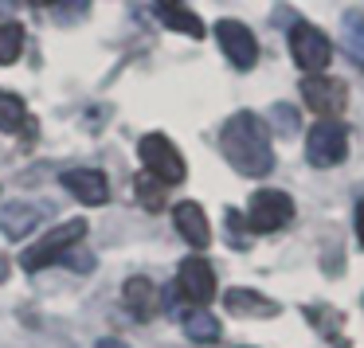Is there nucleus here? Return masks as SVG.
<instances>
[{
  "mask_svg": "<svg viewBox=\"0 0 364 348\" xmlns=\"http://www.w3.org/2000/svg\"><path fill=\"white\" fill-rule=\"evenodd\" d=\"M122 293H126V309L137 317V321H149L153 313H157V286L149 282V278H129L126 286H122Z\"/></svg>",
  "mask_w": 364,
  "mask_h": 348,
  "instance_id": "4468645a",
  "label": "nucleus"
},
{
  "mask_svg": "<svg viewBox=\"0 0 364 348\" xmlns=\"http://www.w3.org/2000/svg\"><path fill=\"white\" fill-rule=\"evenodd\" d=\"M95 348H129V344H122V340H98Z\"/></svg>",
  "mask_w": 364,
  "mask_h": 348,
  "instance_id": "b1692460",
  "label": "nucleus"
},
{
  "mask_svg": "<svg viewBox=\"0 0 364 348\" xmlns=\"http://www.w3.org/2000/svg\"><path fill=\"white\" fill-rule=\"evenodd\" d=\"M134 192H137V204H141L145 212H161V207H165V184L153 180L149 173H141L134 180Z\"/></svg>",
  "mask_w": 364,
  "mask_h": 348,
  "instance_id": "a211bd4d",
  "label": "nucleus"
},
{
  "mask_svg": "<svg viewBox=\"0 0 364 348\" xmlns=\"http://www.w3.org/2000/svg\"><path fill=\"white\" fill-rule=\"evenodd\" d=\"M301 98L314 114H321V121H337V114H345L348 106V87L341 79H329V75H306Z\"/></svg>",
  "mask_w": 364,
  "mask_h": 348,
  "instance_id": "0eeeda50",
  "label": "nucleus"
},
{
  "mask_svg": "<svg viewBox=\"0 0 364 348\" xmlns=\"http://www.w3.org/2000/svg\"><path fill=\"white\" fill-rule=\"evenodd\" d=\"M290 219H294V200L278 188L255 192L251 204H247V227L259 231V235H270V231L286 227Z\"/></svg>",
  "mask_w": 364,
  "mask_h": 348,
  "instance_id": "39448f33",
  "label": "nucleus"
},
{
  "mask_svg": "<svg viewBox=\"0 0 364 348\" xmlns=\"http://www.w3.org/2000/svg\"><path fill=\"white\" fill-rule=\"evenodd\" d=\"M4 12H12V4H0V16H4Z\"/></svg>",
  "mask_w": 364,
  "mask_h": 348,
  "instance_id": "393cba45",
  "label": "nucleus"
},
{
  "mask_svg": "<svg viewBox=\"0 0 364 348\" xmlns=\"http://www.w3.org/2000/svg\"><path fill=\"white\" fill-rule=\"evenodd\" d=\"M63 188L71 192L75 200H82L87 207L106 204V196H110V180H106V173H98V168H71V173H63Z\"/></svg>",
  "mask_w": 364,
  "mask_h": 348,
  "instance_id": "9d476101",
  "label": "nucleus"
},
{
  "mask_svg": "<svg viewBox=\"0 0 364 348\" xmlns=\"http://www.w3.org/2000/svg\"><path fill=\"white\" fill-rule=\"evenodd\" d=\"M290 55L306 75H321L325 67H329V59H333V43H329V36H325L321 28L294 24L290 28Z\"/></svg>",
  "mask_w": 364,
  "mask_h": 348,
  "instance_id": "423d86ee",
  "label": "nucleus"
},
{
  "mask_svg": "<svg viewBox=\"0 0 364 348\" xmlns=\"http://www.w3.org/2000/svg\"><path fill=\"white\" fill-rule=\"evenodd\" d=\"M345 40H348V51L364 63V20L360 16H345Z\"/></svg>",
  "mask_w": 364,
  "mask_h": 348,
  "instance_id": "aec40b11",
  "label": "nucleus"
},
{
  "mask_svg": "<svg viewBox=\"0 0 364 348\" xmlns=\"http://www.w3.org/2000/svg\"><path fill=\"white\" fill-rule=\"evenodd\" d=\"M20 48H24V28L20 24H0V67L16 63Z\"/></svg>",
  "mask_w": 364,
  "mask_h": 348,
  "instance_id": "6ab92c4d",
  "label": "nucleus"
},
{
  "mask_svg": "<svg viewBox=\"0 0 364 348\" xmlns=\"http://www.w3.org/2000/svg\"><path fill=\"white\" fill-rule=\"evenodd\" d=\"M173 223H176V231L184 235V243L200 246V251L212 243V223H208L204 207H200L196 200H181V204L173 207Z\"/></svg>",
  "mask_w": 364,
  "mask_h": 348,
  "instance_id": "9b49d317",
  "label": "nucleus"
},
{
  "mask_svg": "<svg viewBox=\"0 0 364 348\" xmlns=\"http://www.w3.org/2000/svg\"><path fill=\"white\" fill-rule=\"evenodd\" d=\"M348 157V129L341 121H317L306 134V161L314 168H333Z\"/></svg>",
  "mask_w": 364,
  "mask_h": 348,
  "instance_id": "20e7f679",
  "label": "nucleus"
},
{
  "mask_svg": "<svg viewBox=\"0 0 364 348\" xmlns=\"http://www.w3.org/2000/svg\"><path fill=\"white\" fill-rule=\"evenodd\" d=\"M157 16H161V24L173 28V32H184V36H192V40H204V20H200L192 9H184V4H157Z\"/></svg>",
  "mask_w": 364,
  "mask_h": 348,
  "instance_id": "2eb2a0df",
  "label": "nucleus"
},
{
  "mask_svg": "<svg viewBox=\"0 0 364 348\" xmlns=\"http://www.w3.org/2000/svg\"><path fill=\"white\" fill-rule=\"evenodd\" d=\"M82 235H87V219H67V223H59L55 231H48L40 243L28 246V251L20 254V266H24L28 274H36V270L51 266V262H63L67 254H71L75 246L82 243Z\"/></svg>",
  "mask_w": 364,
  "mask_h": 348,
  "instance_id": "f03ea898",
  "label": "nucleus"
},
{
  "mask_svg": "<svg viewBox=\"0 0 364 348\" xmlns=\"http://www.w3.org/2000/svg\"><path fill=\"white\" fill-rule=\"evenodd\" d=\"M181 325H184V332H188L192 340H200V344L220 340V321H215L208 309H188V313H181Z\"/></svg>",
  "mask_w": 364,
  "mask_h": 348,
  "instance_id": "dca6fc26",
  "label": "nucleus"
},
{
  "mask_svg": "<svg viewBox=\"0 0 364 348\" xmlns=\"http://www.w3.org/2000/svg\"><path fill=\"white\" fill-rule=\"evenodd\" d=\"M220 149L239 176H267L274 168L270 129L259 114H231L220 129Z\"/></svg>",
  "mask_w": 364,
  "mask_h": 348,
  "instance_id": "f257e3e1",
  "label": "nucleus"
},
{
  "mask_svg": "<svg viewBox=\"0 0 364 348\" xmlns=\"http://www.w3.org/2000/svg\"><path fill=\"white\" fill-rule=\"evenodd\" d=\"M176 290L192 301V309H204L208 301L215 298V270L208 266L200 254H192V259H184L181 270H176Z\"/></svg>",
  "mask_w": 364,
  "mask_h": 348,
  "instance_id": "6e6552de",
  "label": "nucleus"
},
{
  "mask_svg": "<svg viewBox=\"0 0 364 348\" xmlns=\"http://www.w3.org/2000/svg\"><path fill=\"white\" fill-rule=\"evenodd\" d=\"M274 129L278 134H294V129H298V114H294L290 106H274Z\"/></svg>",
  "mask_w": 364,
  "mask_h": 348,
  "instance_id": "412c9836",
  "label": "nucleus"
},
{
  "mask_svg": "<svg viewBox=\"0 0 364 348\" xmlns=\"http://www.w3.org/2000/svg\"><path fill=\"white\" fill-rule=\"evenodd\" d=\"M137 153H141L145 173H149L153 180H161L165 188H173V184H181L184 176H188V165H184L181 149H176L165 134H145L141 145H137Z\"/></svg>",
  "mask_w": 364,
  "mask_h": 348,
  "instance_id": "7ed1b4c3",
  "label": "nucleus"
},
{
  "mask_svg": "<svg viewBox=\"0 0 364 348\" xmlns=\"http://www.w3.org/2000/svg\"><path fill=\"white\" fill-rule=\"evenodd\" d=\"M40 219H43V207H36V204H4L0 207V231L9 239L32 235Z\"/></svg>",
  "mask_w": 364,
  "mask_h": 348,
  "instance_id": "ddd939ff",
  "label": "nucleus"
},
{
  "mask_svg": "<svg viewBox=\"0 0 364 348\" xmlns=\"http://www.w3.org/2000/svg\"><path fill=\"white\" fill-rule=\"evenodd\" d=\"M0 129H4V134H16V129H28V134H32L24 98L9 94V90H0Z\"/></svg>",
  "mask_w": 364,
  "mask_h": 348,
  "instance_id": "f3484780",
  "label": "nucleus"
},
{
  "mask_svg": "<svg viewBox=\"0 0 364 348\" xmlns=\"http://www.w3.org/2000/svg\"><path fill=\"white\" fill-rule=\"evenodd\" d=\"M215 40H220L223 55H228L239 71H251V67L259 63V43H255L251 28L239 24V20H220V24H215Z\"/></svg>",
  "mask_w": 364,
  "mask_h": 348,
  "instance_id": "1a4fd4ad",
  "label": "nucleus"
},
{
  "mask_svg": "<svg viewBox=\"0 0 364 348\" xmlns=\"http://www.w3.org/2000/svg\"><path fill=\"white\" fill-rule=\"evenodd\" d=\"M356 235H360V243H364V200L356 204Z\"/></svg>",
  "mask_w": 364,
  "mask_h": 348,
  "instance_id": "5701e85b",
  "label": "nucleus"
},
{
  "mask_svg": "<svg viewBox=\"0 0 364 348\" xmlns=\"http://www.w3.org/2000/svg\"><path fill=\"white\" fill-rule=\"evenodd\" d=\"M223 305H228L231 317H259V321H262V317H278V313H282L278 301L262 298V293H255V290H243V286H235V290L223 293Z\"/></svg>",
  "mask_w": 364,
  "mask_h": 348,
  "instance_id": "f8f14e48",
  "label": "nucleus"
},
{
  "mask_svg": "<svg viewBox=\"0 0 364 348\" xmlns=\"http://www.w3.org/2000/svg\"><path fill=\"white\" fill-rule=\"evenodd\" d=\"M59 16H87V4H55Z\"/></svg>",
  "mask_w": 364,
  "mask_h": 348,
  "instance_id": "4be33fe9",
  "label": "nucleus"
}]
</instances>
